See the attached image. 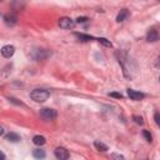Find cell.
I'll return each mask as SVG.
<instances>
[{
    "label": "cell",
    "instance_id": "6da1fadb",
    "mask_svg": "<svg viewBox=\"0 0 160 160\" xmlns=\"http://www.w3.org/2000/svg\"><path fill=\"white\" fill-rule=\"evenodd\" d=\"M49 96H50V92L45 89H35L30 92V98L36 102H44L49 99Z\"/></svg>",
    "mask_w": 160,
    "mask_h": 160
},
{
    "label": "cell",
    "instance_id": "7a4b0ae2",
    "mask_svg": "<svg viewBox=\"0 0 160 160\" xmlns=\"http://www.w3.org/2000/svg\"><path fill=\"white\" fill-rule=\"evenodd\" d=\"M40 116L46 121H51L56 118V110L50 109V108H44L40 110Z\"/></svg>",
    "mask_w": 160,
    "mask_h": 160
},
{
    "label": "cell",
    "instance_id": "3957f363",
    "mask_svg": "<svg viewBox=\"0 0 160 160\" xmlns=\"http://www.w3.org/2000/svg\"><path fill=\"white\" fill-rule=\"evenodd\" d=\"M75 24H76V21H74L71 18H68V16H64V18L59 19V26L61 29H65V30L72 29L75 26Z\"/></svg>",
    "mask_w": 160,
    "mask_h": 160
},
{
    "label": "cell",
    "instance_id": "277c9868",
    "mask_svg": "<svg viewBox=\"0 0 160 160\" xmlns=\"http://www.w3.org/2000/svg\"><path fill=\"white\" fill-rule=\"evenodd\" d=\"M54 154H55V156H56L58 159H60V160H66V159H69V151H68L65 148H62V146L56 148V149L54 150Z\"/></svg>",
    "mask_w": 160,
    "mask_h": 160
},
{
    "label": "cell",
    "instance_id": "5b68a950",
    "mask_svg": "<svg viewBox=\"0 0 160 160\" xmlns=\"http://www.w3.org/2000/svg\"><path fill=\"white\" fill-rule=\"evenodd\" d=\"M4 22L8 25V26H14L16 22H18V16L12 12H9L4 16Z\"/></svg>",
    "mask_w": 160,
    "mask_h": 160
},
{
    "label": "cell",
    "instance_id": "8992f818",
    "mask_svg": "<svg viewBox=\"0 0 160 160\" xmlns=\"http://www.w3.org/2000/svg\"><path fill=\"white\" fill-rule=\"evenodd\" d=\"M15 52V48L12 45H5L1 48V55L4 58H11Z\"/></svg>",
    "mask_w": 160,
    "mask_h": 160
},
{
    "label": "cell",
    "instance_id": "52a82bcc",
    "mask_svg": "<svg viewBox=\"0 0 160 160\" xmlns=\"http://www.w3.org/2000/svg\"><path fill=\"white\" fill-rule=\"evenodd\" d=\"M128 95L131 100H135V101H139L141 99H144V94L140 92V91H136V90H132V89H128Z\"/></svg>",
    "mask_w": 160,
    "mask_h": 160
},
{
    "label": "cell",
    "instance_id": "ba28073f",
    "mask_svg": "<svg viewBox=\"0 0 160 160\" xmlns=\"http://www.w3.org/2000/svg\"><path fill=\"white\" fill-rule=\"evenodd\" d=\"M146 40H148L149 42H155V41H158V40H159V32H158V30L150 29V30L148 31V34H146Z\"/></svg>",
    "mask_w": 160,
    "mask_h": 160
},
{
    "label": "cell",
    "instance_id": "9c48e42d",
    "mask_svg": "<svg viewBox=\"0 0 160 160\" xmlns=\"http://www.w3.org/2000/svg\"><path fill=\"white\" fill-rule=\"evenodd\" d=\"M49 55H50V52L46 51L45 49H38V50H36V55H35L34 58H35L36 60H44V59H46Z\"/></svg>",
    "mask_w": 160,
    "mask_h": 160
},
{
    "label": "cell",
    "instance_id": "30bf717a",
    "mask_svg": "<svg viewBox=\"0 0 160 160\" xmlns=\"http://www.w3.org/2000/svg\"><path fill=\"white\" fill-rule=\"evenodd\" d=\"M128 16H129V11H128V9H122V10H120V12L118 14V16H116V21H118V22H121V21H124Z\"/></svg>",
    "mask_w": 160,
    "mask_h": 160
},
{
    "label": "cell",
    "instance_id": "8fae6325",
    "mask_svg": "<svg viewBox=\"0 0 160 160\" xmlns=\"http://www.w3.org/2000/svg\"><path fill=\"white\" fill-rule=\"evenodd\" d=\"M32 142H34L35 145H38V146H41V145H44V144L46 142V139H45L42 135H35V136L32 138Z\"/></svg>",
    "mask_w": 160,
    "mask_h": 160
},
{
    "label": "cell",
    "instance_id": "7c38bea8",
    "mask_svg": "<svg viewBox=\"0 0 160 160\" xmlns=\"http://www.w3.org/2000/svg\"><path fill=\"white\" fill-rule=\"evenodd\" d=\"M5 138H6L8 141H11V142H18V141H20V136H19L18 134H15V132H9Z\"/></svg>",
    "mask_w": 160,
    "mask_h": 160
},
{
    "label": "cell",
    "instance_id": "4fadbf2b",
    "mask_svg": "<svg viewBox=\"0 0 160 160\" xmlns=\"http://www.w3.org/2000/svg\"><path fill=\"white\" fill-rule=\"evenodd\" d=\"M94 146H95V148H96L99 151H101V152H104V151H106V150H108V146H106L104 142L99 141V140L94 141Z\"/></svg>",
    "mask_w": 160,
    "mask_h": 160
},
{
    "label": "cell",
    "instance_id": "5bb4252c",
    "mask_svg": "<svg viewBox=\"0 0 160 160\" xmlns=\"http://www.w3.org/2000/svg\"><path fill=\"white\" fill-rule=\"evenodd\" d=\"M32 156L36 158V159H44V158L46 156V154H45V151L41 150V149H35V150L32 151Z\"/></svg>",
    "mask_w": 160,
    "mask_h": 160
},
{
    "label": "cell",
    "instance_id": "9a60e30c",
    "mask_svg": "<svg viewBox=\"0 0 160 160\" xmlns=\"http://www.w3.org/2000/svg\"><path fill=\"white\" fill-rule=\"evenodd\" d=\"M12 8L14 9H16V10H21L24 6H25V4H24V1L22 0H12Z\"/></svg>",
    "mask_w": 160,
    "mask_h": 160
},
{
    "label": "cell",
    "instance_id": "2e32d148",
    "mask_svg": "<svg viewBox=\"0 0 160 160\" xmlns=\"http://www.w3.org/2000/svg\"><path fill=\"white\" fill-rule=\"evenodd\" d=\"M75 36H78L81 41H89V40H92V36L90 35H85V34H79V32H75Z\"/></svg>",
    "mask_w": 160,
    "mask_h": 160
},
{
    "label": "cell",
    "instance_id": "e0dca14e",
    "mask_svg": "<svg viewBox=\"0 0 160 160\" xmlns=\"http://www.w3.org/2000/svg\"><path fill=\"white\" fill-rule=\"evenodd\" d=\"M98 40H99V42H101V44H102L104 46H106V48H111V46H112V44H111L108 39H105V38H99Z\"/></svg>",
    "mask_w": 160,
    "mask_h": 160
},
{
    "label": "cell",
    "instance_id": "ac0fdd59",
    "mask_svg": "<svg viewBox=\"0 0 160 160\" xmlns=\"http://www.w3.org/2000/svg\"><path fill=\"white\" fill-rule=\"evenodd\" d=\"M142 136L145 138V140H148L149 142H151L152 136H151V134H150V131H149V130H142Z\"/></svg>",
    "mask_w": 160,
    "mask_h": 160
},
{
    "label": "cell",
    "instance_id": "d6986e66",
    "mask_svg": "<svg viewBox=\"0 0 160 160\" xmlns=\"http://www.w3.org/2000/svg\"><path fill=\"white\" fill-rule=\"evenodd\" d=\"M132 119H134V121H135L136 124H139V125H142V124H144V121H142V118H141V116L134 115V116H132Z\"/></svg>",
    "mask_w": 160,
    "mask_h": 160
},
{
    "label": "cell",
    "instance_id": "ffe728a7",
    "mask_svg": "<svg viewBox=\"0 0 160 160\" xmlns=\"http://www.w3.org/2000/svg\"><path fill=\"white\" fill-rule=\"evenodd\" d=\"M110 96L116 98V99H122V94H120V92H110Z\"/></svg>",
    "mask_w": 160,
    "mask_h": 160
},
{
    "label": "cell",
    "instance_id": "44dd1931",
    "mask_svg": "<svg viewBox=\"0 0 160 160\" xmlns=\"http://www.w3.org/2000/svg\"><path fill=\"white\" fill-rule=\"evenodd\" d=\"M88 20H89V19H88L86 16H81V18L79 16V18L76 19V22H85V21H88Z\"/></svg>",
    "mask_w": 160,
    "mask_h": 160
},
{
    "label": "cell",
    "instance_id": "7402d4cb",
    "mask_svg": "<svg viewBox=\"0 0 160 160\" xmlns=\"http://www.w3.org/2000/svg\"><path fill=\"white\" fill-rule=\"evenodd\" d=\"M154 119H155V122L159 125V124H160V116H159V112H155V115H154Z\"/></svg>",
    "mask_w": 160,
    "mask_h": 160
},
{
    "label": "cell",
    "instance_id": "603a6c76",
    "mask_svg": "<svg viewBox=\"0 0 160 160\" xmlns=\"http://www.w3.org/2000/svg\"><path fill=\"white\" fill-rule=\"evenodd\" d=\"M111 158H116V159H124V156H121V155H116V154H112V155H111Z\"/></svg>",
    "mask_w": 160,
    "mask_h": 160
},
{
    "label": "cell",
    "instance_id": "cb8c5ba5",
    "mask_svg": "<svg viewBox=\"0 0 160 160\" xmlns=\"http://www.w3.org/2000/svg\"><path fill=\"white\" fill-rule=\"evenodd\" d=\"M2 159H5V154L2 151H0V160H2Z\"/></svg>",
    "mask_w": 160,
    "mask_h": 160
},
{
    "label": "cell",
    "instance_id": "d4e9b609",
    "mask_svg": "<svg viewBox=\"0 0 160 160\" xmlns=\"http://www.w3.org/2000/svg\"><path fill=\"white\" fill-rule=\"evenodd\" d=\"M2 134H4V129H2V128H1V126H0V136H1V135H2Z\"/></svg>",
    "mask_w": 160,
    "mask_h": 160
},
{
    "label": "cell",
    "instance_id": "484cf974",
    "mask_svg": "<svg viewBox=\"0 0 160 160\" xmlns=\"http://www.w3.org/2000/svg\"><path fill=\"white\" fill-rule=\"evenodd\" d=\"M0 1H1V0H0Z\"/></svg>",
    "mask_w": 160,
    "mask_h": 160
}]
</instances>
